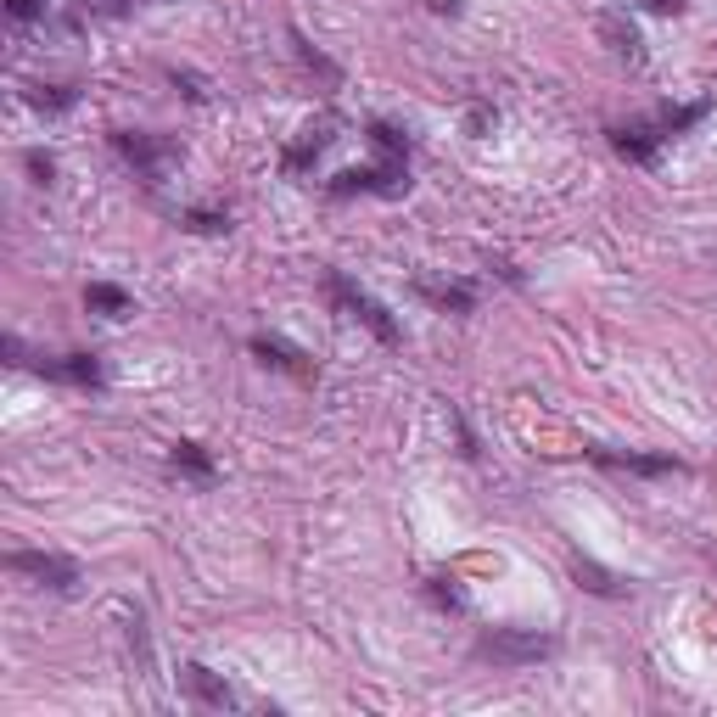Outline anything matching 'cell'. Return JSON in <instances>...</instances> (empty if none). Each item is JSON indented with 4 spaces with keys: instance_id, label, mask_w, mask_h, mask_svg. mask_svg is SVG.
Returning a JSON list of instances; mask_svg holds the SVG:
<instances>
[{
    "instance_id": "6da1fadb",
    "label": "cell",
    "mask_w": 717,
    "mask_h": 717,
    "mask_svg": "<svg viewBox=\"0 0 717 717\" xmlns=\"http://www.w3.org/2000/svg\"><path fill=\"white\" fill-rule=\"evenodd\" d=\"M549 650H555V639L533 628H493L477 639V656L493 661V667H527V661H544Z\"/></svg>"
},
{
    "instance_id": "7a4b0ae2",
    "label": "cell",
    "mask_w": 717,
    "mask_h": 717,
    "mask_svg": "<svg viewBox=\"0 0 717 717\" xmlns=\"http://www.w3.org/2000/svg\"><path fill=\"white\" fill-rule=\"evenodd\" d=\"M325 292H331V297L342 303V309H348V320L370 325V331H376L381 342H398V325H393V314L381 309V303L365 292V286H353L348 275H337V269H331V275H325Z\"/></svg>"
},
{
    "instance_id": "3957f363",
    "label": "cell",
    "mask_w": 717,
    "mask_h": 717,
    "mask_svg": "<svg viewBox=\"0 0 717 717\" xmlns=\"http://www.w3.org/2000/svg\"><path fill=\"white\" fill-rule=\"evenodd\" d=\"M113 146H118V157H124L129 169L141 174L146 185H157L163 174H169V163H174V146L163 141V135H141V129H118L113 135Z\"/></svg>"
},
{
    "instance_id": "277c9868",
    "label": "cell",
    "mask_w": 717,
    "mask_h": 717,
    "mask_svg": "<svg viewBox=\"0 0 717 717\" xmlns=\"http://www.w3.org/2000/svg\"><path fill=\"white\" fill-rule=\"evenodd\" d=\"M6 566L23 577H34L40 589H57L68 594L73 583H79V561H68V555H34V549H17V555H6Z\"/></svg>"
},
{
    "instance_id": "5b68a950",
    "label": "cell",
    "mask_w": 717,
    "mask_h": 717,
    "mask_svg": "<svg viewBox=\"0 0 717 717\" xmlns=\"http://www.w3.org/2000/svg\"><path fill=\"white\" fill-rule=\"evenodd\" d=\"M661 135H667L661 124H622V129H611V146H617L622 157H633V163H650Z\"/></svg>"
},
{
    "instance_id": "8992f818",
    "label": "cell",
    "mask_w": 717,
    "mask_h": 717,
    "mask_svg": "<svg viewBox=\"0 0 717 717\" xmlns=\"http://www.w3.org/2000/svg\"><path fill=\"white\" fill-rule=\"evenodd\" d=\"M600 465H617V471H639V477H667V471H684L673 454H611V449H589Z\"/></svg>"
},
{
    "instance_id": "52a82bcc",
    "label": "cell",
    "mask_w": 717,
    "mask_h": 717,
    "mask_svg": "<svg viewBox=\"0 0 717 717\" xmlns=\"http://www.w3.org/2000/svg\"><path fill=\"white\" fill-rule=\"evenodd\" d=\"M45 376H57V381H73V387H101V365H96V353H62V359H45Z\"/></svg>"
},
{
    "instance_id": "ba28073f",
    "label": "cell",
    "mask_w": 717,
    "mask_h": 717,
    "mask_svg": "<svg viewBox=\"0 0 717 717\" xmlns=\"http://www.w3.org/2000/svg\"><path fill=\"white\" fill-rule=\"evenodd\" d=\"M253 353H258V359H264V365L286 370V376H303V381L314 376V365H309V359H303V353H297V348H286L281 337H253Z\"/></svg>"
},
{
    "instance_id": "9c48e42d",
    "label": "cell",
    "mask_w": 717,
    "mask_h": 717,
    "mask_svg": "<svg viewBox=\"0 0 717 717\" xmlns=\"http://www.w3.org/2000/svg\"><path fill=\"white\" fill-rule=\"evenodd\" d=\"M415 286H421V297H432L437 309H454V314H465L471 303H477V292H471L465 281H426V275H421Z\"/></svg>"
},
{
    "instance_id": "30bf717a",
    "label": "cell",
    "mask_w": 717,
    "mask_h": 717,
    "mask_svg": "<svg viewBox=\"0 0 717 717\" xmlns=\"http://www.w3.org/2000/svg\"><path fill=\"white\" fill-rule=\"evenodd\" d=\"M185 689L197 695L202 706H236V689L219 684V678L208 673V667H185Z\"/></svg>"
},
{
    "instance_id": "8fae6325",
    "label": "cell",
    "mask_w": 717,
    "mask_h": 717,
    "mask_svg": "<svg viewBox=\"0 0 717 717\" xmlns=\"http://www.w3.org/2000/svg\"><path fill=\"white\" fill-rule=\"evenodd\" d=\"M85 303H90V309H101V314H113V320H118V314H129V292H124V286H107V281L90 286Z\"/></svg>"
},
{
    "instance_id": "7c38bea8",
    "label": "cell",
    "mask_w": 717,
    "mask_h": 717,
    "mask_svg": "<svg viewBox=\"0 0 717 717\" xmlns=\"http://www.w3.org/2000/svg\"><path fill=\"white\" fill-rule=\"evenodd\" d=\"M174 465H180V471H191L197 482H213V460L197 449V443H174Z\"/></svg>"
},
{
    "instance_id": "4fadbf2b",
    "label": "cell",
    "mask_w": 717,
    "mask_h": 717,
    "mask_svg": "<svg viewBox=\"0 0 717 717\" xmlns=\"http://www.w3.org/2000/svg\"><path fill=\"white\" fill-rule=\"evenodd\" d=\"M577 583H583L589 594H605V600H611V594H622L617 577L605 572V566H594V561H577Z\"/></svg>"
},
{
    "instance_id": "5bb4252c",
    "label": "cell",
    "mask_w": 717,
    "mask_h": 717,
    "mask_svg": "<svg viewBox=\"0 0 717 717\" xmlns=\"http://www.w3.org/2000/svg\"><path fill=\"white\" fill-rule=\"evenodd\" d=\"M695 118H706V101H689V107H667V113H661L656 124L667 129V135H673V129H689Z\"/></svg>"
},
{
    "instance_id": "9a60e30c",
    "label": "cell",
    "mask_w": 717,
    "mask_h": 717,
    "mask_svg": "<svg viewBox=\"0 0 717 717\" xmlns=\"http://www.w3.org/2000/svg\"><path fill=\"white\" fill-rule=\"evenodd\" d=\"M185 219H191V230H225L230 225L225 213H213V208H197V213H185Z\"/></svg>"
},
{
    "instance_id": "2e32d148",
    "label": "cell",
    "mask_w": 717,
    "mask_h": 717,
    "mask_svg": "<svg viewBox=\"0 0 717 717\" xmlns=\"http://www.w3.org/2000/svg\"><path fill=\"white\" fill-rule=\"evenodd\" d=\"M29 169H34V180H40V185H51V174H57V163H51V157H45V152H29Z\"/></svg>"
},
{
    "instance_id": "e0dca14e",
    "label": "cell",
    "mask_w": 717,
    "mask_h": 717,
    "mask_svg": "<svg viewBox=\"0 0 717 717\" xmlns=\"http://www.w3.org/2000/svg\"><path fill=\"white\" fill-rule=\"evenodd\" d=\"M6 12H12L17 23H29V17H40V0H6Z\"/></svg>"
},
{
    "instance_id": "ac0fdd59",
    "label": "cell",
    "mask_w": 717,
    "mask_h": 717,
    "mask_svg": "<svg viewBox=\"0 0 717 717\" xmlns=\"http://www.w3.org/2000/svg\"><path fill=\"white\" fill-rule=\"evenodd\" d=\"M650 12H678V0H645Z\"/></svg>"
}]
</instances>
